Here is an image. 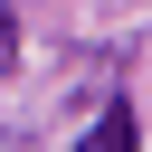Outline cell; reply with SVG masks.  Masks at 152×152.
<instances>
[{
	"mask_svg": "<svg viewBox=\"0 0 152 152\" xmlns=\"http://www.w3.org/2000/svg\"><path fill=\"white\" fill-rule=\"evenodd\" d=\"M133 142H142V133H133V114L114 104V114H104V124H95V133H86L76 152H133Z\"/></svg>",
	"mask_w": 152,
	"mask_h": 152,
	"instance_id": "6da1fadb",
	"label": "cell"
}]
</instances>
